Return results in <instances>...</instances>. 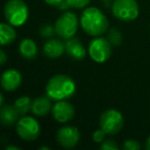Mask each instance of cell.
<instances>
[{"label": "cell", "mask_w": 150, "mask_h": 150, "mask_svg": "<svg viewBox=\"0 0 150 150\" xmlns=\"http://www.w3.org/2000/svg\"><path fill=\"white\" fill-rule=\"evenodd\" d=\"M39 150H50V148L47 146H41V147H39Z\"/></svg>", "instance_id": "30"}, {"label": "cell", "mask_w": 150, "mask_h": 150, "mask_svg": "<svg viewBox=\"0 0 150 150\" xmlns=\"http://www.w3.org/2000/svg\"><path fill=\"white\" fill-rule=\"evenodd\" d=\"M22 74L16 69H8L1 76V86L6 92H13L20 88L22 83Z\"/></svg>", "instance_id": "11"}, {"label": "cell", "mask_w": 150, "mask_h": 150, "mask_svg": "<svg viewBox=\"0 0 150 150\" xmlns=\"http://www.w3.org/2000/svg\"><path fill=\"white\" fill-rule=\"evenodd\" d=\"M111 46L112 45L109 42L108 38L97 36L88 44V52L94 62L102 64L110 58Z\"/></svg>", "instance_id": "7"}, {"label": "cell", "mask_w": 150, "mask_h": 150, "mask_svg": "<svg viewBox=\"0 0 150 150\" xmlns=\"http://www.w3.org/2000/svg\"><path fill=\"white\" fill-rule=\"evenodd\" d=\"M54 33H56L54 26H52V25H50V24H44V25L41 26L39 29V34L44 38L52 37Z\"/></svg>", "instance_id": "21"}, {"label": "cell", "mask_w": 150, "mask_h": 150, "mask_svg": "<svg viewBox=\"0 0 150 150\" xmlns=\"http://www.w3.org/2000/svg\"><path fill=\"white\" fill-rule=\"evenodd\" d=\"M56 140L64 148H73L77 145L80 140V132L77 127L72 125H65L58 129Z\"/></svg>", "instance_id": "9"}, {"label": "cell", "mask_w": 150, "mask_h": 150, "mask_svg": "<svg viewBox=\"0 0 150 150\" xmlns=\"http://www.w3.org/2000/svg\"><path fill=\"white\" fill-rule=\"evenodd\" d=\"M15 26L11 25L9 23L0 24V43L1 45H8L13 43L17 38V31Z\"/></svg>", "instance_id": "17"}, {"label": "cell", "mask_w": 150, "mask_h": 150, "mask_svg": "<svg viewBox=\"0 0 150 150\" xmlns=\"http://www.w3.org/2000/svg\"><path fill=\"white\" fill-rule=\"evenodd\" d=\"M106 135L107 134L100 127L99 129H96V131L93 133V140H94L96 143H102L103 141H105Z\"/></svg>", "instance_id": "24"}, {"label": "cell", "mask_w": 150, "mask_h": 150, "mask_svg": "<svg viewBox=\"0 0 150 150\" xmlns=\"http://www.w3.org/2000/svg\"><path fill=\"white\" fill-rule=\"evenodd\" d=\"M6 60H7V56L5 54V52L4 50H0V64L4 65Z\"/></svg>", "instance_id": "26"}, {"label": "cell", "mask_w": 150, "mask_h": 150, "mask_svg": "<svg viewBox=\"0 0 150 150\" xmlns=\"http://www.w3.org/2000/svg\"><path fill=\"white\" fill-rule=\"evenodd\" d=\"M44 2L52 6H60L64 2V0H44Z\"/></svg>", "instance_id": "25"}, {"label": "cell", "mask_w": 150, "mask_h": 150, "mask_svg": "<svg viewBox=\"0 0 150 150\" xmlns=\"http://www.w3.org/2000/svg\"><path fill=\"white\" fill-rule=\"evenodd\" d=\"M112 15L119 21L132 22L139 17V5L136 0H113Z\"/></svg>", "instance_id": "4"}, {"label": "cell", "mask_w": 150, "mask_h": 150, "mask_svg": "<svg viewBox=\"0 0 150 150\" xmlns=\"http://www.w3.org/2000/svg\"><path fill=\"white\" fill-rule=\"evenodd\" d=\"M3 103H4V96L3 94H0V106H3Z\"/></svg>", "instance_id": "29"}, {"label": "cell", "mask_w": 150, "mask_h": 150, "mask_svg": "<svg viewBox=\"0 0 150 150\" xmlns=\"http://www.w3.org/2000/svg\"><path fill=\"white\" fill-rule=\"evenodd\" d=\"M108 40L113 46H118L122 42V34L118 29L115 28H111L108 31Z\"/></svg>", "instance_id": "20"}, {"label": "cell", "mask_w": 150, "mask_h": 150, "mask_svg": "<svg viewBox=\"0 0 150 150\" xmlns=\"http://www.w3.org/2000/svg\"><path fill=\"white\" fill-rule=\"evenodd\" d=\"M122 148L125 150H139L141 149V145H140V143L137 140L129 139L123 142Z\"/></svg>", "instance_id": "22"}, {"label": "cell", "mask_w": 150, "mask_h": 150, "mask_svg": "<svg viewBox=\"0 0 150 150\" xmlns=\"http://www.w3.org/2000/svg\"><path fill=\"white\" fill-rule=\"evenodd\" d=\"M5 149L6 150H21V147L16 146V145H11V146H7Z\"/></svg>", "instance_id": "27"}, {"label": "cell", "mask_w": 150, "mask_h": 150, "mask_svg": "<svg viewBox=\"0 0 150 150\" xmlns=\"http://www.w3.org/2000/svg\"><path fill=\"white\" fill-rule=\"evenodd\" d=\"M40 125L34 117L23 116L17 122V133L25 141H34L40 135Z\"/></svg>", "instance_id": "8"}, {"label": "cell", "mask_w": 150, "mask_h": 150, "mask_svg": "<svg viewBox=\"0 0 150 150\" xmlns=\"http://www.w3.org/2000/svg\"><path fill=\"white\" fill-rule=\"evenodd\" d=\"M21 56L26 60H33L38 54V47L35 41L30 38H25L21 41L19 46Z\"/></svg>", "instance_id": "16"}, {"label": "cell", "mask_w": 150, "mask_h": 150, "mask_svg": "<svg viewBox=\"0 0 150 150\" xmlns=\"http://www.w3.org/2000/svg\"><path fill=\"white\" fill-rule=\"evenodd\" d=\"M19 112L11 105H3L0 109V121L4 127H13L19 120Z\"/></svg>", "instance_id": "14"}, {"label": "cell", "mask_w": 150, "mask_h": 150, "mask_svg": "<svg viewBox=\"0 0 150 150\" xmlns=\"http://www.w3.org/2000/svg\"><path fill=\"white\" fill-rule=\"evenodd\" d=\"M78 29V19L72 11H65L54 23L56 34L63 39L74 37Z\"/></svg>", "instance_id": "6"}, {"label": "cell", "mask_w": 150, "mask_h": 150, "mask_svg": "<svg viewBox=\"0 0 150 150\" xmlns=\"http://www.w3.org/2000/svg\"><path fill=\"white\" fill-rule=\"evenodd\" d=\"M100 127L107 135L114 136L122 129L125 120L123 116L116 109H107L101 114L99 119Z\"/></svg>", "instance_id": "5"}, {"label": "cell", "mask_w": 150, "mask_h": 150, "mask_svg": "<svg viewBox=\"0 0 150 150\" xmlns=\"http://www.w3.org/2000/svg\"><path fill=\"white\" fill-rule=\"evenodd\" d=\"M66 54L75 61H81L86 58V50L78 38L72 37L66 41Z\"/></svg>", "instance_id": "12"}, {"label": "cell", "mask_w": 150, "mask_h": 150, "mask_svg": "<svg viewBox=\"0 0 150 150\" xmlns=\"http://www.w3.org/2000/svg\"><path fill=\"white\" fill-rule=\"evenodd\" d=\"M52 114L56 121L60 123H66L73 119L75 115V109L74 106L68 101L60 100L54 104Z\"/></svg>", "instance_id": "10"}, {"label": "cell", "mask_w": 150, "mask_h": 150, "mask_svg": "<svg viewBox=\"0 0 150 150\" xmlns=\"http://www.w3.org/2000/svg\"><path fill=\"white\" fill-rule=\"evenodd\" d=\"M91 2V0H64V2L60 5V8L63 11H66L68 8H83L88 3Z\"/></svg>", "instance_id": "19"}, {"label": "cell", "mask_w": 150, "mask_h": 150, "mask_svg": "<svg viewBox=\"0 0 150 150\" xmlns=\"http://www.w3.org/2000/svg\"><path fill=\"white\" fill-rule=\"evenodd\" d=\"M102 1H105V2H108V1H111V0H102Z\"/></svg>", "instance_id": "31"}, {"label": "cell", "mask_w": 150, "mask_h": 150, "mask_svg": "<svg viewBox=\"0 0 150 150\" xmlns=\"http://www.w3.org/2000/svg\"><path fill=\"white\" fill-rule=\"evenodd\" d=\"M100 149L102 150H118L119 147L117 143L113 140H105L101 143Z\"/></svg>", "instance_id": "23"}, {"label": "cell", "mask_w": 150, "mask_h": 150, "mask_svg": "<svg viewBox=\"0 0 150 150\" xmlns=\"http://www.w3.org/2000/svg\"><path fill=\"white\" fill-rule=\"evenodd\" d=\"M145 147H146V149H147V150H150V136L147 138V140H146Z\"/></svg>", "instance_id": "28"}, {"label": "cell", "mask_w": 150, "mask_h": 150, "mask_svg": "<svg viewBox=\"0 0 150 150\" xmlns=\"http://www.w3.org/2000/svg\"><path fill=\"white\" fill-rule=\"evenodd\" d=\"M79 23L83 31L93 37L102 36L106 33L109 27L107 17L95 6L88 7L82 11Z\"/></svg>", "instance_id": "1"}, {"label": "cell", "mask_w": 150, "mask_h": 150, "mask_svg": "<svg viewBox=\"0 0 150 150\" xmlns=\"http://www.w3.org/2000/svg\"><path fill=\"white\" fill-rule=\"evenodd\" d=\"M66 52V43L60 39H48L43 45V54L47 58L56 59L62 56Z\"/></svg>", "instance_id": "13"}, {"label": "cell", "mask_w": 150, "mask_h": 150, "mask_svg": "<svg viewBox=\"0 0 150 150\" xmlns=\"http://www.w3.org/2000/svg\"><path fill=\"white\" fill-rule=\"evenodd\" d=\"M32 102H33V101H32L29 97L23 96V97L18 98L17 100L15 101L13 106L16 107V109L18 110L20 115H25L31 110Z\"/></svg>", "instance_id": "18"}, {"label": "cell", "mask_w": 150, "mask_h": 150, "mask_svg": "<svg viewBox=\"0 0 150 150\" xmlns=\"http://www.w3.org/2000/svg\"><path fill=\"white\" fill-rule=\"evenodd\" d=\"M52 99H50L47 96L46 97H38L34 99L32 102L31 111L36 116H44L48 114L52 111Z\"/></svg>", "instance_id": "15"}, {"label": "cell", "mask_w": 150, "mask_h": 150, "mask_svg": "<svg viewBox=\"0 0 150 150\" xmlns=\"http://www.w3.org/2000/svg\"><path fill=\"white\" fill-rule=\"evenodd\" d=\"M4 17L7 23L20 27L27 22L29 9L23 0H8L4 5Z\"/></svg>", "instance_id": "3"}, {"label": "cell", "mask_w": 150, "mask_h": 150, "mask_svg": "<svg viewBox=\"0 0 150 150\" xmlns=\"http://www.w3.org/2000/svg\"><path fill=\"white\" fill-rule=\"evenodd\" d=\"M76 92V83L68 75L57 74L47 81L45 94L54 101L67 100L72 98Z\"/></svg>", "instance_id": "2"}]
</instances>
